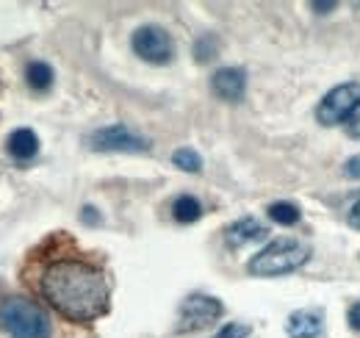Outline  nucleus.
Instances as JSON below:
<instances>
[{
    "label": "nucleus",
    "instance_id": "a211bd4d",
    "mask_svg": "<svg viewBox=\"0 0 360 338\" xmlns=\"http://www.w3.org/2000/svg\"><path fill=\"white\" fill-rule=\"evenodd\" d=\"M81 222L94 227V225H100V222H103V216H100V211H97L94 206H84V211H81Z\"/></svg>",
    "mask_w": 360,
    "mask_h": 338
},
{
    "label": "nucleus",
    "instance_id": "f8f14e48",
    "mask_svg": "<svg viewBox=\"0 0 360 338\" xmlns=\"http://www.w3.org/2000/svg\"><path fill=\"white\" fill-rule=\"evenodd\" d=\"M172 216L180 225H191V222H197L202 216V203L197 197H191V194H180L178 200L172 203Z\"/></svg>",
    "mask_w": 360,
    "mask_h": 338
},
{
    "label": "nucleus",
    "instance_id": "0eeeda50",
    "mask_svg": "<svg viewBox=\"0 0 360 338\" xmlns=\"http://www.w3.org/2000/svg\"><path fill=\"white\" fill-rule=\"evenodd\" d=\"M222 302L217 296H205V294H191L183 305H180V325L178 333H188V330H200V327H208L211 322H217L222 316Z\"/></svg>",
    "mask_w": 360,
    "mask_h": 338
},
{
    "label": "nucleus",
    "instance_id": "9b49d317",
    "mask_svg": "<svg viewBox=\"0 0 360 338\" xmlns=\"http://www.w3.org/2000/svg\"><path fill=\"white\" fill-rule=\"evenodd\" d=\"M324 330L321 313L316 311H294L285 322V333L291 338H319Z\"/></svg>",
    "mask_w": 360,
    "mask_h": 338
},
{
    "label": "nucleus",
    "instance_id": "1a4fd4ad",
    "mask_svg": "<svg viewBox=\"0 0 360 338\" xmlns=\"http://www.w3.org/2000/svg\"><path fill=\"white\" fill-rule=\"evenodd\" d=\"M264 236H266V225L258 222L255 216H244V219L233 222L225 230L227 247H233V250H236V247H244V244H250V242H258V239H264Z\"/></svg>",
    "mask_w": 360,
    "mask_h": 338
},
{
    "label": "nucleus",
    "instance_id": "f03ea898",
    "mask_svg": "<svg viewBox=\"0 0 360 338\" xmlns=\"http://www.w3.org/2000/svg\"><path fill=\"white\" fill-rule=\"evenodd\" d=\"M0 327L11 338H50L53 333L50 316L28 296L0 299Z\"/></svg>",
    "mask_w": 360,
    "mask_h": 338
},
{
    "label": "nucleus",
    "instance_id": "5701e85b",
    "mask_svg": "<svg viewBox=\"0 0 360 338\" xmlns=\"http://www.w3.org/2000/svg\"><path fill=\"white\" fill-rule=\"evenodd\" d=\"M314 8H319V11H327V8H335V3H314Z\"/></svg>",
    "mask_w": 360,
    "mask_h": 338
},
{
    "label": "nucleus",
    "instance_id": "6ab92c4d",
    "mask_svg": "<svg viewBox=\"0 0 360 338\" xmlns=\"http://www.w3.org/2000/svg\"><path fill=\"white\" fill-rule=\"evenodd\" d=\"M347 219H349V225H352L355 230H360V194H358V200L352 203V208H349V213H347Z\"/></svg>",
    "mask_w": 360,
    "mask_h": 338
},
{
    "label": "nucleus",
    "instance_id": "39448f33",
    "mask_svg": "<svg viewBox=\"0 0 360 338\" xmlns=\"http://www.w3.org/2000/svg\"><path fill=\"white\" fill-rule=\"evenodd\" d=\"M134 53L150 64H169L175 56V42L161 25H141L134 31Z\"/></svg>",
    "mask_w": 360,
    "mask_h": 338
},
{
    "label": "nucleus",
    "instance_id": "4be33fe9",
    "mask_svg": "<svg viewBox=\"0 0 360 338\" xmlns=\"http://www.w3.org/2000/svg\"><path fill=\"white\" fill-rule=\"evenodd\" d=\"M347 175H349V177H360V156H352V158L347 161Z\"/></svg>",
    "mask_w": 360,
    "mask_h": 338
},
{
    "label": "nucleus",
    "instance_id": "2eb2a0df",
    "mask_svg": "<svg viewBox=\"0 0 360 338\" xmlns=\"http://www.w3.org/2000/svg\"><path fill=\"white\" fill-rule=\"evenodd\" d=\"M172 164L183 172H200L202 169V158H200V153L197 150H191V147H180L172 153Z\"/></svg>",
    "mask_w": 360,
    "mask_h": 338
},
{
    "label": "nucleus",
    "instance_id": "ddd939ff",
    "mask_svg": "<svg viewBox=\"0 0 360 338\" xmlns=\"http://www.w3.org/2000/svg\"><path fill=\"white\" fill-rule=\"evenodd\" d=\"M25 81L34 92H47L53 86V67L45 61H31L25 67Z\"/></svg>",
    "mask_w": 360,
    "mask_h": 338
},
{
    "label": "nucleus",
    "instance_id": "423d86ee",
    "mask_svg": "<svg viewBox=\"0 0 360 338\" xmlns=\"http://www.w3.org/2000/svg\"><path fill=\"white\" fill-rule=\"evenodd\" d=\"M89 147L97 153H147L150 142L136 136L131 127H125L122 123L108 127H100L89 136Z\"/></svg>",
    "mask_w": 360,
    "mask_h": 338
},
{
    "label": "nucleus",
    "instance_id": "20e7f679",
    "mask_svg": "<svg viewBox=\"0 0 360 338\" xmlns=\"http://www.w3.org/2000/svg\"><path fill=\"white\" fill-rule=\"evenodd\" d=\"M360 108V84L349 81L335 89H330L324 94V100L316 108V117L321 125H341L344 120L349 123V117Z\"/></svg>",
    "mask_w": 360,
    "mask_h": 338
},
{
    "label": "nucleus",
    "instance_id": "aec40b11",
    "mask_svg": "<svg viewBox=\"0 0 360 338\" xmlns=\"http://www.w3.org/2000/svg\"><path fill=\"white\" fill-rule=\"evenodd\" d=\"M347 130H349V136H355L360 139V108L349 117V123H347Z\"/></svg>",
    "mask_w": 360,
    "mask_h": 338
},
{
    "label": "nucleus",
    "instance_id": "412c9836",
    "mask_svg": "<svg viewBox=\"0 0 360 338\" xmlns=\"http://www.w3.org/2000/svg\"><path fill=\"white\" fill-rule=\"evenodd\" d=\"M349 325H352V330L360 333V302H355V305L349 308Z\"/></svg>",
    "mask_w": 360,
    "mask_h": 338
},
{
    "label": "nucleus",
    "instance_id": "9d476101",
    "mask_svg": "<svg viewBox=\"0 0 360 338\" xmlns=\"http://www.w3.org/2000/svg\"><path fill=\"white\" fill-rule=\"evenodd\" d=\"M6 147H8V156H11L14 161L25 164V161L37 158V153H39V136H37L31 127H17V130L8 136Z\"/></svg>",
    "mask_w": 360,
    "mask_h": 338
},
{
    "label": "nucleus",
    "instance_id": "dca6fc26",
    "mask_svg": "<svg viewBox=\"0 0 360 338\" xmlns=\"http://www.w3.org/2000/svg\"><path fill=\"white\" fill-rule=\"evenodd\" d=\"M194 56H197L200 64L211 61V58L217 56V39H214V37H202V39H197V44H194Z\"/></svg>",
    "mask_w": 360,
    "mask_h": 338
},
{
    "label": "nucleus",
    "instance_id": "f257e3e1",
    "mask_svg": "<svg viewBox=\"0 0 360 338\" xmlns=\"http://www.w3.org/2000/svg\"><path fill=\"white\" fill-rule=\"evenodd\" d=\"M39 292L72 322H91L108 311V286L97 266L75 258L47 263L39 275Z\"/></svg>",
    "mask_w": 360,
    "mask_h": 338
},
{
    "label": "nucleus",
    "instance_id": "4468645a",
    "mask_svg": "<svg viewBox=\"0 0 360 338\" xmlns=\"http://www.w3.org/2000/svg\"><path fill=\"white\" fill-rule=\"evenodd\" d=\"M300 216H302V211H300L294 203H271L269 206V219L271 222H277V225H283V227L297 225Z\"/></svg>",
    "mask_w": 360,
    "mask_h": 338
},
{
    "label": "nucleus",
    "instance_id": "f3484780",
    "mask_svg": "<svg viewBox=\"0 0 360 338\" xmlns=\"http://www.w3.org/2000/svg\"><path fill=\"white\" fill-rule=\"evenodd\" d=\"M250 333H252V330H250V325H238V322H230V325H225V327H222V330H219V333H217L214 338H247Z\"/></svg>",
    "mask_w": 360,
    "mask_h": 338
},
{
    "label": "nucleus",
    "instance_id": "7ed1b4c3",
    "mask_svg": "<svg viewBox=\"0 0 360 338\" xmlns=\"http://www.w3.org/2000/svg\"><path fill=\"white\" fill-rule=\"evenodd\" d=\"M311 247L297 242V239H274L269 242L258 255L250 258L247 272L255 277H277V275H288L297 272L308 263Z\"/></svg>",
    "mask_w": 360,
    "mask_h": 338
},
{
    "label": "nucleus",
    "instance_id": "6e6552de",
    "mask_svg": "<svg viewBox=\"0 0 360 338\" xmlns=\"http://www.w3.org/2000/svg\"><path fill=\"white\" fill-rule=\"evenodd\" d=\"M211 89L219 100H227V103H236L244 97L247 92V73L238 70V67H222L214 73L211 78Z\"/></svg>",
    "mask_w": 360,
    "mask_h": 338
}]
</instances>
